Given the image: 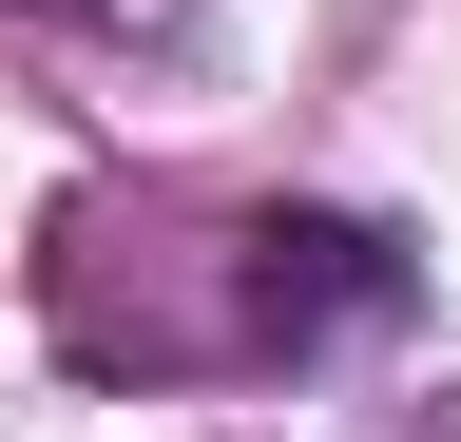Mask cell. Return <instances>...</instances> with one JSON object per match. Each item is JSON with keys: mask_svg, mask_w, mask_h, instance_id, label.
Wrapping results in <instances>:
<instances>
[{"mask_svg": "<svg viewBox=\"0 0 461 442\" xmlns=\"http://www.w3.org/2000/svg\"><path fill=\"white\" fill-rule=\"evenodd\" d=\"M346 308H403V250L346 231V212H269V231H250V327L308 347V327H346Z\"/></svg>", "mask_w": 461, "mask_h": 442, "instance_id": "cell-1", "label": "cell"}, {"mask_svg": "<svg viewBox=\"0 0 461 442\" xmlns=\"http://www.w3.org/2000/svg\"><path fill=\"white\" fill-rule=\"evenodd\" d=\"M39 20H193V0H39Z\"/></svg>", "mask_w": 461, "mask_h": 442, "instance_id": "cell-2", "label": "cell"}]
</instances>
